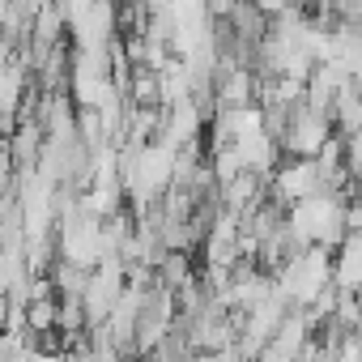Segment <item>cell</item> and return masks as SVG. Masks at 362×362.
<instances>
[{"mask_svg": "<svg viewBox=\"0 0 362 362\" xmlns=\"http://www.w3.org/2000/svg\"><path fill=\"white\" fill-rule=\"evenodd\" d=\"M332 286L341 294H362V230H349L332 247Z\"/></svg>", "mask_w": 362, "mask_h": 362, "instance_id": "1", "label": "cell"}, {"mask_svg": "<svg viewBox=\"0 0 362 362\" xmlns=\"http://www.w3.org/2000/svg\"><path fill=\"white\" fill-rule=\"evenodd\" d=\"M35 358V345L13 332V328H0V362H30Z\"/></svg>", "mask_w": 362, "mask_h": 362, "instance_id": "2", "label": "cell"}]
</instances>
